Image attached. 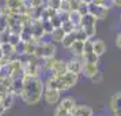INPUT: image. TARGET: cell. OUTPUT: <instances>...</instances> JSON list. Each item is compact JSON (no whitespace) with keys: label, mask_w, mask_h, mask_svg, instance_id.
Wrapping results in <instances>:
<instances>
[{"label":"cell","mask_w":121,"mask_h":116,"mask_svg":"<svg viewBox=\"0 0 121 116\" xmlns=\"http://www.w3.org/2000/svg\"><path fill=\"white\" fill-rule=\"evenodd\" d=\"M45 83L39 77H23V92L21 98L27 105H37L44 98Z\"/></svg>","instance_id":"1"},{"label":"cell","mask_w":121,"mask_h":116,"mask_svg":"<svg viewBox=\"0 0 121 116\" xmlns=\"http://www.w3.org/2000/svg\"><path fill=\"white\" fill-rule=\"evenodd\" d=\"M79 81V75L72 74V72H67L61 77H55V75H49L48 79L45 81V88L49 89H56L59 92H67L72 89Z\"/></svg>","instance_id":"2"},{"label":"cell","mask_w":121,"mask_h":116,"mask_svg":"<svg viewBox=\"0 0 121 116\" xmlns=\"http://www.w3.org/2000/svg\"><path fill=\"white\" fill-rule=\"evenodd\" d=\"M57 48H56L55 42H46V41H39L35 48V53L34 57H37L38 60H48V59H53L56 56Z\"/></svg>","instance_id":"3"},{"label":"cell","mask_w":121,"mask_h":116,"mask_svg":"<svg viewBox=\"0 0 121 116\" xmlns=\"http://www.w3.org/2000/svg\"><path fill=\"white\" fill-rule=\"evenodd\" d=\"M79 28L84 30V33L87 34L88 40H91L97 34V19L93 17V15H86V17L82 18V22H80V26Z\"/></svg>","instance_id":"4"},{"label":"cell","mask_w":121,"mask_h":116,"mask_svg":"<svg viewBox=\"0 0 121 116\" xmlns=\"http://www.w3.org/2000/svg\"><path fill=\"white\" fill-rule=\"evenodd\" d=\"M44 100L46 104L49 105H56L61 101V92L56 90V89H49L45 88L44 90Z\"/></svg>","instance_id":"5"},{"label":"cell","mask_w":121,"mask_h":116,"mask_svg":"<svg viewBox=\"0 0 121 116\" xmlns=\"http://www.w3.org/2000/svg\"><path fill=\"white\" fill-rule=\"evenodd\" d=\"M83 66H84V61H83L82 57H75V59H71L69 61H67V70H68V72L76 74V75L82 74Z\"/></svg>","instance_id":"6"},{"label":"cell","mask_w":121,"mask_h":116,"mask_svg":"<svg viewBox=\"0 0 121 116\" xmlns=\"http://www.w3.org/2000/svg\"><path fill=\"white\" fill-rule=\"evenodd\" d=\"M88 14L90 15H93L97 21H102V19H106V17H108V10L105 8V7L102 6H95V4H90L88 6Z\"/></svg>","instance_id":"7"},{"label":"cell","mask_w":121,"mask_h":116,"mask_svg":"<svg viewBox=\"0 0 121 116\" xmlns=\"http://www.w3.org/2000/svg\"><path fill=\"white\" fill-rule=\"evenodd\" d=\"M110 111L114 116H121V92L114 93L110 98Z\"/></svg>","instance_id":"8"},{"label":"cell","mask_w":121,"mask_h":116,"mask_svg":"<svg viewBox=\"0 0 121 116\" xmlns=\"http://www.w3.org/2000/svg\"><path fill=\"white\" fill-rule=\"evenodd\" d=\"M31 32H33V37L37 41H41L42 37L46 36L44 32V28H42V21H33V23H31Z\"/></svg>","instance_id":"9"},{"label":"cell","mask_w":121,"mask_h":116,"mask_svg":"<svg viewBox=\"0 0 121 116\" xmlns=\"http://www.w3.org/2000/svg\"><path fill=\"white\" fill-rule=\"evenodd\" d=\"M23 92V77H19V78H12V83H11V88H10V93L14 94L15 97L19 96Z\"/></svg>","instance_id":"10"},{"label":"cell","mask_w":121,"mask_h":116,"mask_svg":"<svg viewBox=\"0 0 121 116\" xmlns=\"http://www.w3.org/2000/svg\"><path fill=\"white\" fill-rule=\"evenodd\" d=\"M98 72H99L98 64H95V63H84L82 74H83L86 78L91 79V78H94L97 74H98Z\"/></svg>","instance_id":"11"},{"label":"cell","mask_w":121,"mask_h":116,"mask_svg":"<svg viewBox=\"0 0 121 116\" xmlns=\"http://www.w3.org/2000/svg\"><path fill=\"white\" fill-rule=\"evenodd\" d=\"M39 41H37L35 38H31L30 41L27 42H23L22 44V52L23 55H27V56H34L35 53V48H37V44H38Z\"/></svg>","instance_id":"12"},{"label":"cell","mask_w":121,"mask_h":116,"mask_svg":"<svg viewBox=\"0 0 121 116\" xmlns=\"http://www.w3.org/2000/svg\"><path fill=\"white\" fill-rule=\"evenodd\" d=\"M72 116H93V109L84 104H78L71 112Z\"/></svg>","instance_id":"13"},{"label":"cell","mask_w":121,"mask_h":116,"mask_svg":"<svg viewBox=\"0 0 121 116\" xmlns=\"http://www.w3.org/2000/svg\"><path fill=\"white\" fill-rule=\"evenodd\" d=\"M76 105L78 104H76V101H75V98H73V97H64V98L59 102V105H57V107H60L61 109H64V111H67L68 113H71L72 109H73Z\"/></svg>","instance_id":"14"},{"label":"cell","mask_w":121,"mask_h":116,"mask_svg":"<svg viewBox=\"0 0 121 116\" xmlns=\"http://www.w3.org/2000/svg\"><path fill=\"white\" fill-rule=\"evenodd\" d=\"M68 70H67V61H63V60H57L56 66L53 67V70L50 71V75H55V77H61L67 74Z\"/></svg>","instance_id":"15"},{"label":"cell","mask_w":121,"mask_h":116,"mask_svg":"<svg viewBox=\"0 0 121 116\" xmlns=\"http://www.w3.org/2000/svg\"><path fill=\"white\" fill-rule=\"evenodd\" d=\"M0 51H1L3 56H6V57H11V59L18 53L17 52V46L11 45L10 42H7V44H1L0 45Z\"/></svg>","instance_id":"16"},{"label":"cell","mask_w":121,"mask_h":116,"mask_svg":"<svg viewBox=\"0 0 121 116\" xmlns=\"http://www.w3.org/2000/svg\"><path fill=\"white\" fill-rule=\"evenodd\" d=\"M93 52L98 57H101L106 52V44H105L104 40H95V41H93Z\"/></svg>","instance_id":"17"},{"label":"cell","mask_w":121,"mask_h":116,"mask_svg":"<svg viewBox=\"0 0 121 116\" xmlns=\"http://www.w3.org/2000/svg\"><path fill=\"white\" fill-rule=\"evenodd\" d=\"M69 51H71V53L75 56V57H83V53H84V42L76 41V42L69 48Z\"/></svg>","instance_id":"18"},{"label":"cell","mask_w":121,"mask_h":116,"mask_svg":"<svg viewBox=\"0 0 121 116\" xmlns=\"http://www.w3.org/2000/svg\"><path fill=\"white\" fill-rule=\"evenodd\" d=\"M76 30L73 32V33H69V34H65V37H64V40H63V42H61V45L65 48V49H69L72 45L76 42Z\"/></svg>","instance_id":"19"},{"label":"cell","mask_w":121,"mask_h":116,"mask_svg":"<svg viewBox=\"0 0 121 116\" xmlns=\"http://www.w3.org/2000/svg\"><path fill=\"white\" fill-rule=\"evenodd\" d=\"M4 6L12 11H19L23 7V0H4Z\"/></svg>","instance_id":"20"},{"label":"cell","mask_w":121,"mask_h":116,"mask_svg":"<svg viewBox=\"0 0 121 116\" xmlns=\"http://www.w3.org/2000/svg\"><path fill=\"white\" fill-rule=\"evenodd\" d=\"M50 37H52V40H53V42H63V40H64V37H65V33H64V30L61 28H56L53 32H52V34H50Z\"/></svg>","instance_id":"21"},{"label":"cell","mask_w":121,"mask_h":116,"mask_svg":"<svg viewBox=\"0 0 121 116\" xmlns=\"http://www.w3.org/2000/svg\"><path fill=\"white\" fill-rule=\"evenodd\" d=\"M82 15L79 14L78 11H71L69 14H68V21L71 23H73L76 28H79L80 26V22H82Z\"/></svg>","instance_id":"22"},{"label":"cell","mask_w":121,"mask_h":116,"mask_svg":"<svg viewBox=\"0 0 121 116\" xmlns=\"http://www.w3.org/2000/svg\"><path fill=\"white\" fill-rule=\"evenodd\" d=\"M57 15V11L52 10L49 7H45L44 11H42V15H41V21H50L52 18H55Z\"/></svg>","instance_id":"23"},{"label":"cell","mask_w":121,"mask_h":116,"mask_svg":"<svg viewBox=\"0 0 121 116\" xmlns=\"http://www.w3.org/2000/svg\"><path fill=\"white\" fill-rule=\"evenodd\" d=\"M14 101H15V96L11 94V93H8V94H6V97H4V100H3L1 107H3L6 111H8L12 105H14Z\"/></svg>","instance_id":"24"},{"label":"cell","mask_w":121,"mask_h":116,"mask_svg":"<svg viewBox=\"0 0 121 116\" xmlns=\"http://www.w3.org/2000/svg\"><path fill=\"white\" fill-rule=\"evenodd\" d=\"M83 61L84 63H95V64H98V60L99 57L94 52H90V53H86V55H83Z\"/></svg>","instance_id":"25"},{"label":"cell","mask_w":121,"mask_h":116,"mask_svg":"<svg viewBox=\"0 0 121 116\" xmlns=\"http://www.w3.org/2000/svg\"><path fill=\"white\" fill-rule=\"evenodd\" d=\"M61 29L64 30V33H65V34H69V33H73L78 28L73 25V23L69 22V21H67V22H64L63 25H61Z\"/></svg>","instance_id":"26"},{"label":"cell","mask_w":121,"mask_h":116,"mask_svg":"<svg viewBox=\"0 0 121 116\" xmlns=\"http://www.w3.org/2000/svg\"><path fill=\"white\" fill-rule=\"evenodd\" d=\"M60 6H61V0H46V7H49V8H52L57 12L60 10Z\"/></svg>","instance_id":"27"},{"label":"cell","mask_w":121,"mask_h":116,"mask_svg":"<svg viewBox=\"0 0 121 116\" xmlns=\"http://www.w3.org/2000/svg\"><path fill=\"white\" fill-rule=\"evenodd\" d=\"M11 45H14V46H19V44L22 45V40H21V36L19 34H14L11 33V36H10V41H8Z\"/></svg>","instance_id":"28"},{"label":"cell","mask_w":121,"mask_h":116,"mask_svg":"<svg viewBox=\"0 0 121 116\" xmlns=\"http://www.w3.org/2000/svg\"><path fill=\"white\" fill-rule=\"evenodd\" d=\"M76 40L78 41H82V42H87L88 41L87 34L84 33V30H82L80 28L76 29Z\"/></svg>","instance_id":"29"},{"label":"cell","mask_w":121,"mask_h":116,"mask_svg":"<svg viewBox=\"0 0 121 116\" xmlns=\"http://www.w3.org/2000/svg\"><path fill=\"white\" fill-rule=\"evenodd\" d=\"M42 28H44V32L45 34H52V32L55 30V28H53V25H52V22L50 21H42Z\"/></svg>","instance_id":"30"},{"label":"cell","mask_w":121,"mask_h":116,"mask_svg":"<svg viewBox=\"0 0 121 116\" xmlns=\"http://www.w3.org/2000/svg\"><path fill=\"white\" fill-rule=\"evenodd\" d=\"M8 30V23H7V17L0 14V33Z\"/></svg>","instance_id":"31"},{"label":"cell","mask_w":121,"mask_h":116,"mask_svg":"<svg viewBox=\"0 0 121 116\" xmlns=\"http://www.w3.org/2000/svg\"><path fill=\"white\" fill-rule=\"evenodd\" d=\"M10 36H11V32H10V30L0 33V45L1 44H7V42L10 41Z\"/></svg>","instance_id":"32"},{"label":"cell","mask_w":121,"mask_h":116,"mask_svg":"<svg viewBox=\"0 0 121 116\" xmlns=\"http://www.w3.org/2000/svg\"><path fill=\"white\" fill-rule=\"evenodd\" d=\"M78 12H79L82 17H86V15H88V6H87V4H84V3H80Z\"/></svg>","instance_id":"33"},{"label":"cell","mask_w":121,"mask_h":116,"mask_svg":"<svg viewBox=\"0 0 121 116\" xmlns=\"http://www.w3.org/2000/svg\"><path fill=\"white\" fill-rule=\"evenodd\" d=\"M50 22H52V25H53V28H55V29L56 28H61V25H63L60 17H59V14H57L55 18H52V19H50Z\"/></svg>","instance_id":"34"},{"label":"cell","mask_w":121,"mask_h":116,"mask_svg":"<svg viewBox=\"0 0 121 116\" xmlns=\"http://www.w3.org/2000/svg\"><path fill=\"white\" fill-rule=\"evenodd\" d=\"M68 115H69V113H68L67 111L61 109L60 107H56L55 112H53V116H68Z\"/></svg>","instance_id":"35"},{"label":"cell","mask_w":121,"mask_h":116,"mask_svg":"<svg viewBox=\"0 0 121 116\" xmlns=\"http://www.w3.org/2000/svg\"><path fill=\"white\" fill-rule=\"evenodd\" d=\"M91 81H93L95 85H97V83H101L102 81H104V75H102L101 72H98V74H97V75H95L94 78H91Z\"/></svg>","instance_id":"36"},{"label":"cell","mask_w":121,"mask_h":116,"mask_svg":"<svg viewBox=\"0 0 121 116\" xmlns=\"http://www.w3.org/2000/svg\"><path fill=\"white\" fill-rule=\"evenodd\" d=\"M104 7L109 11L110 8H113V7H114V1H113V0H104Z\"/></svg>","instance_id":"37"},{"label":"cell","mask_w":121,"mask_h":116,"mask_svg":"<svg viewBox=\"0 0 121 116\" xmlns=\"http://www.w3.org/2000/svg\"><path fill=\"white\" fill-rule=\"evenodd\" d=\"M116 46L118 49H121V33L117 34V37H116Z\"/></svg>","instance_id":"38"},{"label":"cell","mask_w":121,"mask_h":116,"mask_svg":"<svg viewBox=\"0 0 121 116\" xmlns=\"http://www.w3.org/2000/svg\"><path fill=\"white\" fill-rule=\"evenodd\" d=\"M80 1H82V3H84V4H87V6H90L94 0H80Z\"/></svg>","instance_id":"39"},{"label":"cell","mask_w":121,"mask_h":116,"mask_svg":"<svg viewBox=\"0 0 121 116\" xmlns=\"http://www.w3.org/2000/svg\"><path fill=\"white\" fill-rule=\"evenodd\" d=\"M4 97H6V94H4V93H0V107H1V104H3V100H4Z\"/></svg>","instance_id":"40"},{"label":"cell","mask_w":121,"mask_h":116,"mask_svg":"<svg viewBox=\"0 0 121 116\" xmlns=\"http://www.w3.org/2000/svg\"><path fill=\"white\" fill-rule=\"evenodd\" d=\"M114 1V7H121V0H113Z\"/></svg>","instance_id":"41"},{"label":"cell","mask_w":121,"mask_h":116,"mask_svg":"<svg viewBox=\"0 0 121 116\" xmlns=\"http://www.w3.org/2000/svg\"><path fill=\"white\" fill-rule=\"evenodd\" d=\"M6 112H7V111L4 109L3 107H0V116H3V115H4V113H6Z\"/></svg>","instance_id":"42"},{"label":"cell","mask_w":121,"mask_h":116,"mask_svg":"<svg viewBox=\"0 0 121 116\" xmlns=\"http://www.w3.org/2000/svg\"><path fill=\"white\" fill-rule=\"evenodd\" d=\"M4 56H3V53H1V51H0V61H1V59H3Z\"/></svg>","instance_id":"43"},{"label":"cell","mask_w":121,"mask_h":116,"mask_svg":"<svg viewBox=\"0 0 121 116\" xmlns=\"http://www.w3.org/2000/svg\"><path fill=\"white\" fill-rule=\"evenodd\" d=\"M0 8H1V6H0Z\"/></svg>","instance_id":"44"}]
</instances>
